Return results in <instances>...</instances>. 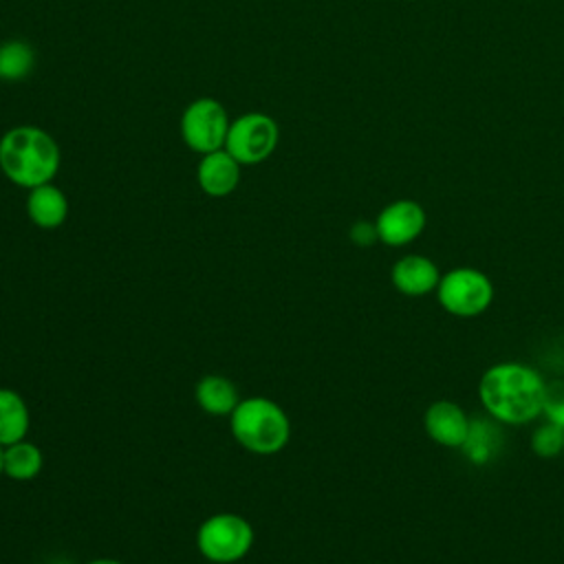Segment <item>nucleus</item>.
I'll return each mask as SVG.
<instances>
[{
    "label": "nucleus",
    "mask_w": 564,
    "mask_h": 564,
    "mask_svg": "<svg viewBox=\"0 0 564 564\" xmlns=\"http://www.w3.org/2000/svg\"><path fill=\"white\" fill-rule=\"evenodd\" d=\"M546 379L529 364L498 361L478 379V399L489 419L505 425H527L542 414Z\"/></svg>",
    "instance_id": "f257e3e1"
},
{
    "label": "nucleus",
    "mask_w": 564,
    "mask_h": 564,
    "mask_svg": "<svg viewBox=\"0 0 564 564\" xmlns=\"http://www.w3.org/2000/svg\"><path fill=\"white\" fill-rule=\"evenodd\" d=\"M59 163V145L44 128L24 123L0 137V170L18 187L33 189L53 183Z\"/></svg>",
    "instance_id": "f03ea898"
},
{
    "label": "nucleus",
    "mask_w": 564,
    "mask_h": 564,
    "mask_svg": "<svg viewBox=\"0 0 564 564\" xmlns=\"http://www.w3.org/2000/svg\"><path fill=\"white\" fill-rule=\"evenodd\" d=\"M229 430L247 452L260 456L278 454L291 438L289 414L267 397L240 399L229 414Z\"/></svg>",
    "instance_id": "7ed1b4c3"
},
{
    "label": "nucleus",
    "mask_w": 564,
    "mask_h": 564,
    "mask_svg": "<svg viewBox=\"0 0 564 564\" xmlns=\"http://www.w3.org/2000/svg\"><path fill=\"white\" fill-rule=\"evenodd\" d=\"M441 308L454 317L482 315L496 295L491 278L476 267H454L441 275L434 291Z\"/></svg>",
    "instance_id": "20e7f679"
},
{
    "label": "nucleus",
    "mask_w": 564,
    "mask_h": 564,
    "mask_svg": "<svg viewBox=\"0 0 564 564\" xmlns=\"http://www.w3.org/2000/svg\"><path fill=\"white\" fill-rule=\"evenodd\" d=\"M256 533L249 520L238 513H214L200 522L196 531L198 553L214 564H234L253 546Z\"/></svg>",
    "instance_id": "39448f33"
},
{
    "label": "nucleus",
    "mask_w": 564,
    "mask_h": 564,
    "mask_svg": "<svg viewBox=\"0 0 564 564\" xmlns=\"http://www.w3.org/2000/svg\"><path fill=\"white\" fill-rule=\"evenodd\" d=\"M280 141V128L273 117L264 112H245L229 123L225 150L240 165H256L267 161Z\"/></svg>",
    "instance_id": "423d86ee"
},
{
    "label": "nucleus",
    "mask_w": 564,
    "mask_h": 564,
    "mask_svg": "<svg viewBox=\"0 0 564 564\" xmlns=\"http://www.w3.org/2000/svg\"><path fill=\"white\" fill-rule=\"evenodd\" d=\"M229 123L231 119L218 99L198 97L181 115V137L192 152L207 154L225 148Z\"/></svg>",
    "instance_id": "0eeeda50"
},
{
    "label": "nucleus",
    "mask_w": 564,
    "mask_h": 564,
    "mask_svg": "<svg viewBox=\"0 0 564 564\" xmlns=\"http://www.w3.org/2000/svg\"><path fill=\"white\" fill-rule=\"evenodd\" d=\"M425 223H427L425 209L416 200L399 198L388 203L379 212L375 227H377L379 242L388 247H405L423 234Z\"/></svg>",
    "instance_id": "6e6552de"
},
{
    "label": "nucleus",
    "mask_w": 564,
    "mask_h": 564,
    "mask_svg": "<svg viewBox=\"0 0 564 564\" xmlns=\"http://www.w3.org/2000/svg\"><path fill=\"white\" fill-rule=\"evenodd\" d=\"M469 425H471L469 414L463 410V405L449 399L432 401L423 412L425 434L441 447L460 449L467 438Z\"/></svg>",
    "instance_id": "1a4fd4ad"
},
{
    "label": "nucleus",
    "mask_w": 564,
    "mask_h": 564,
    "mask_svg": "<svg viewBox=\"0 0 564 564\" xmlns=\"http://www.w3.org/2000/svg\"><path fill=\"white\" fill-rule=\"evenodd\" d=\"M441 271L434 260L421 253L401 256L390 269L392 286L405 297H423L436 291L441 282Z\"/></svg>",
    "instance_id": "9d476101"
},
{
    "label": "nucleus",
    "mask_w": 564,
    "mask_h": 564,
    "mask_svg": "<svg viewBox=\"0 0 564 564\" xmlns=\"http://www.w3.org/2000/svg\"><path fill=\"white\" fill-rule=\"evenodd\" d=\"M240 167L242 165L225 148H220V150L200 154V161L196 165V181L207 196L223 198L238 187Z\"/></svg>",
    "instance_id": "9b49d317"
},
{
    "label": "nucleus",
    "mask_w": 564,
    "mask_h": 564,
    "mask_svg": "<svg viewBox=\"0 0 564 564\" xmlns=\"http://www.w3.org/2000/svg\"><path fill=\"white\" fill-rule=\"evenodd\" d=\"M26 214L35 227L57 229L64 225V220L68 216V198L53 183L37 185L33 189H29Z\"/></svg>",
    "instance_id": "f8f14e48"
},
{
    "label": "nucleus",
    "mask_w": 564,
    "mask_h": 564,
    "mask_svg": "<svg viewBox=\"0 0 564 564\" xmlns=\"http://www.w3.org/2000/svg\"><path fill=\"white\" fill-rule=\"evenodd\" d=\"M194 399L200 410L212 416H229L238 405V388L223 375H205L198 379Z\"/></svg>",
    "instance_id": "ddd939ff"
},
{
    "label": "nucleus",
    "mask_w": 564,
    "mask_h": 564,
    "mask_svg": "<svg viewBox=\"0 0 564 564\" xmlns=\"http://www.w3.org/2000/svg\"><path fill=\"white\" fill-rule=\"evenodd\" d=\"M31 414L24 397L11 388H0V445L7 447L26 438Z\"/></svg>",
    "instance_id": "4468645a"
},
{
    "label": "nucleus",
    "mask_w": 564,
    "mask_h": 564,
    "mask_svg": "<svg viewBox=\"0 0 564 564\" xmlns=\"http://www.w3.org/2000/svg\"><path fill=\"white\" fill-rule=\"evenodd\" d=\"M42 449L26 438L7 445L2 452V476L11 480H33L42 471Z\"/></svg>",
    "instance_id": "2eb2a0df"
},
{
    "label": "nucleus",
    "mask_w": 564,
    "mask_h": 564,
    "mask_svg": "<svg viewBox=\"0 0 564 564\" xmlns=\"http://www.w3.org/2000/svg\"><path fill=\"white\" fill-rule=\"evenodd\" d=\"M502 447V434L489 419H471L467 438L460 447L471 465H487Z\"/></svg>",
    "instance_id": "dca6fc26"
},
{
    "label": "nucleus",
    "mask_w": 564,
    "mask_h": 564,
    "mask_svg": "<svg viewBox=\"0 0 564 564\" xmlns=\"http://www.w3.org/2000/svg\"><path fill=\"white\" fill-rule=\"evenodd\" d=\"M35 70V48L24 40L0 44V79L22 82Z\"/></svg>",
    "instance_id": "f3484780"
},
{
    "label": "nucleus",
    "mask_w": 564,
    "mask_h": 564,
    "mask_svg": "<svg viewBox=\"0 0 564 564\" xmlns=\"http://www.w3.org/2000/svg\"><path fill=\"white\" fill-rule=\"evenodd\" d=\"M529 443H531V449L535 456L555 458L564 452V427H560L551 421H542L540 425L533 427Z\"/></svg>",
    "instance_id": "a211bd4d"
},
{
    "label": "nucleus",
    "mask_w": 564,
    "mask_h": 564,
    "mask_svg": "<svg viewBox=\"0 0 564 564\" xmlns=\"http://www.w3.org/2000/svg\"><path fill=\"white\" fill-rule=\"evenodd\" d=\"M540 416H544V421H551V423L564 427V379L546 381Z\"/></svg>",
    "instance_id": "6ab92c4d"
},
{
    "label": "nucleus",
    "mask_w": 564,
    "mask_h": 564,
    "mask_svg": "<svg viewBox=\"0 0 564 564\" xmlns=\"http://www.w3.org/2000/svg\"><path fill=\"white\" fill-rule=\"evenodd\" d=\"M348 236H350V240H352L357 247H370V245H375V242L379 240L375 223H368V220H357V223H352Z\"/></svg>",
    "instance_id": "aec40b11"
},
{
    "label": "nucleus",
    "mask_w": 564,
    "mask_h": 564,
    "mask_svg": "<svg viewBox=\"0 0 564 564\" xmlns=\"http://www.w3.org/2000/svg\"><path fill=\"white\" fill-rule=\"evenodd\" d=\"M86 564H123V562L112 560V557H97V560H90V562H86Z\"/></svg>",
    "instance_id": "412c9836"
},
{
    "label": "nucleus",
    "mask_w": 564,
    "mask_h": 564,
    "mask_svg": "<svg viewBox=\"0 0 564 564\" xmlns=\"http://www.w3.org/2000/svg\"><path fill=\"white\" fill-rule=\"evenodd\" d=\"M2 452H4V447L0 445V476H2Z\"/></svg>",
    "instance_id": "4be33fe9"
}]
</instances>
